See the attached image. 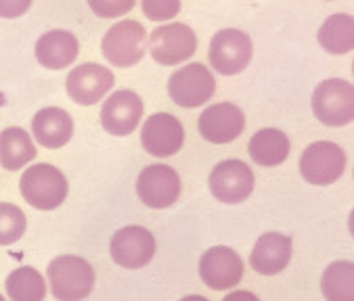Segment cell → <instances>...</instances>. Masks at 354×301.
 <instances>
[{
    "instance_id": "8fae6325",
    "label": "cell",
    "mask_w": 354,
    "mask_h": 301,
    "mask_svg": "<svg viewBox=\"0 0 354 301\" xmlns=\"http://www.w3.org/2000/svg\"><path fill=\"white\" fill-rule=\"evenodd\" d=\"M197 270L203 284L212 291H231L239 287L245 276V264L241 255L227 245H214L205 249L199 258Z\"/></svg>"
},
{
    "instance_id": "52a82bcc",
    "label": "cell",
    "mask_w": 354,
    "mask_h": 301,
    "mask_svg": "<svg viewBox=\"0 0 354 301\" xmlns=\"http://www.w3.org/2000/svg\"><path fill=\"white\" fill-rule=\"evenodd\" d=\"M147 48L156 63L172 67L189 61L197 52V36L191 26L172 21L156 28L147 36Z\"/></svg>"
},
{
    "instance_id": "7c38bea8",
    "label": "cell",
    "mask_w": 354,
    "mask_h": 301,
    "mask_svg": "<svg viewBox=\"0 0 354 301\" xmlns=\"http://www.w3.org/2000/svg\"><path fill=\"white\" fill-rule=\"evenodd\" d=\"M115 75L101 63H80L69 69L65 78V93L76 105L91 107L105 99V95L113 88Z\"/></svg>"
},
{
    "instance_id": "484cf974",
    "label": "cell",
    "mask_w": 354,
    "mask_h": 301,
    "mask_svg": "<svg viewBox=\"0 0 354 301\" xmlns=\"http://www.w3.org/2000/svg\"><path fill=\"white\" fill-rule=\"evenodd\" d=\"M140 11L151 21H168L180 13L178 0H145L140 3Z\"/></svg>"
},
{
    "instance_id": "f546056e",
    "label": "cell",
    "mask_w": 354,
    "mask_h": 301,
    "mask_svg": "<svg viewBox=\"0 0 354 301\" xmlns=\"http://www.w3.org/2000/svg\"><path fill=\"white\" fill-rule=\"evenodd\" d=\"M178 301H209V299L203 297V295H185V297L178 299Z\"/></svg>"
},
{
    "instance_id": "d6986e66",
    "label": "cell",
    "mask_w": 354,
    "mask_h": 301,
    "mask_svg": "<svg viewBox=\"0 0 354 301\" xmlns=\"http://www.w3.org/2000/svg\"><path fill=\"white\" fill-rule=\"evenodd\" d=\"M74 136V119L61 107H42L32 119V138L44 148H61Z\"/></svg>"
},
{
    "instance_id": "4fadbf2b",
    "label": "cell",
    "mask_w": 354,
    "mask_h": 301,
    "mask_svg": "<svg viewBox=\"0 0 354 301\" xmlns=\"http://www.w3.org/2000/svg\"><path fill=\"white\" fill-rule=\"evenodd\" d=\"M183 193V182L178 172L166 164H153L140 170L136 178V195L140 203L149 209L172 207Z\"/></svg>"
},
{
    "instance_id": "5b68a950",
    "label": "cell",
    "mask_w": 354,
    "mask_h": 301,
    "mask_svg": "<svg viewBox=\"0 0 354 301\" xmlns=\"http://www.w3.org/2000/svg\"><path fill=\"white\" fill-rule=\"evenodd\" d=\"M346 150L331 140L310 142L300 155V174L313 186H329L346 172Z\"/></svg>"
},
{
    "instance_id": "5bb4252c",
    "label": "cell",
    "mask_w": 354,
    "mask_h": 301,
    "mask_svg": "<svg viewBox=\"0 0 354 301\" xmlns=\"http://www.w3.org/2000/svg\"><path fill=\"white\" fill-rule=\"evenodd\" d=\"M140 144L151 157H172L185 144V126L172 113H153L140 128Z\"/></svg>"
},
{
    "instance_id": "d4e9b609",
    "label": "cell",
    "mask_w": 354,
    "mask_h": 301,
    "mask_svg": "<svg viewBox=\"0 0 354 301\" xmlns=\"http://www.w3.org/2000/svg\"><path fill=\"white\" fill-rule=\"evenodd\" d=\"M28 231V217L15 203H0V247L15 245Z\"/></svg>"
},
{
    "instance_id": "6da1fadb",
    "label": "cell",
    "mask_w": 354,
    "mask_h": 301,
    "mask_svg": "<svg viewBox=\"0 0 354 301\" xmlns=\"http://www.w3.org/2000/svg\"><path fill=\"white\" fill-rule=\"evenodd\" d=\"M97 274L88 260L63 253L46 266V287L57 301H84L95 291Z\"/></svg>"
},
{
    "instance_id": "ba28073f",
    "label": "cell",
    "mask_w": 354,
    "mask_h": 301,
    "mask_svg": "<svg viewBox=\"0 0 354 301\" xmlns=\"http://www.w3.org/2000/svg\"><path fill=\"white\" fill-rule=\"evenodd\" d=\"M216 93V80L203 63H189L168 78V95L183 109H197Z\"/></svg>"
},
{
    "instance_id": "9c48e42d",
    "label": "cell",
    "mask_w": 354,
    "mask_h": 301,
    "mask_svg": "<svg viewBox=\"0 0 354 301\" xmlns=\"http://www.w3.org/2000/svg\"><path fill=\"white\" fill-rule=\"evenodd\" d=\"M254 57L252 38L237 28H225L212 36L207 59L221 75H237L248 69Z\"/></svg>"
},
{
    "instance_id": "9a60e30c",
    "label": "cell",
    "mask_w": 354,
    "mask_h": 301,
    "mask_svg": "<svg viewBox=\"0 0 354 301\" xmlns=\"http://www.w3.org/2000/svg\"><path fill=\"white\" fill-rule=\"evenodd\" d=\"M143 113H145L143 99L134 90L122 88L105 99V103L101 105L99 117L107 134L122 138V136H130L138 128L140 119H143Z\"/></svg>"
},
{
    "instance_id": "4dcf8cb0",
    "label": "cell",
    "mask_w": 354,
    "mask_h": 301,
    "mask_svg": "<svg viewBox=\"0 0 354 301\" xmlns=\"http://www.w3.org/2000/svg\"><path fill=\"white\" fill-rule=\"evenodd\" d=\"M0 301H9V299H7V297H5L3 293H0Z\"/></svg>"
},
{
    "instance_id": "3957f363",
    "label": "cell",
    "mask_w": 354,
    "mask_h": 301,
    "mask_svg": "<svg viewBox=\"0 0 354 301\" xmlns=\"http://www.w3.org/2000/svg\"><path fill=\"white\" fill-rule=\"evenodd\" d=\"M147 52V30L136 19H122L113 23L101 38V55L120 69H130L143 61Z\"/></svg>"
},
{
    "instance_id": "44dd1931",
    "label": "cell",
    "mask_w": 354,
    "mask_h": 301,
    "mask_svg": "<svg viewBox=\"0 0 354 301\" xmlns=\"http://www.w3.org/2000/svg\"><path fill=\"white\" fill-rule=\"evenodd\" d=\"M34 138L19 126H11L0 132V166L7 172H19L36 157Z\"/></svg>"
},
{
    "instance_id": "e0dca14e",
    "label": "cell",
    "mask_w": 354,
    "mask_h": 301,
    "mask_svg": "<svg viewBox=\"0 0 354 301\" xmlns=\"http://www.w3.org/2000/svg\"><path fill=\"white\" fill-rule=\"evenodd\" d=\"M292 258H294L292 237L270 231L258 237L250 253V266L260 276H277L290 266Z\"/></svg>"
},
{
    "instance_id": "30bf717a",
    "label": "cell",
    "mask_w": 354,
    "mask_h": 301,
    "mask_svg": "<svg viewBox=\"0 0 354 301\" xmlns=\"http://www.w3.org/2000/svg\"><path fill=\"white\" fill-rule=\"evenodd\" d=\"M209 193L225 205H239L248 201L256 186L254 170L241 159H225L212 168L207 176Z\"/></svg>"
},
{
    "instance_id": "8992f818",
    "label": "cell",
    "mask_w": 354,
    "mask_h": 301,
    "mask_svg": "<svg viewBox=\"0 0 354 301\" xmlns=\"http://www.w3.org/2000/svg\"><path fill=\"white\" fill-rule=\"evenodd\" d=\"M156 253H158L156 235L138 224L124 226L109 241V255L113 264L124 270H140L149 266Z\"/></svg>"
},
{
    "instance_id": "ffe728a7",
    "label": "cell",
    "mask_w": 354,
    "mask_h": 301,
    "mask_svg": "<svg viewBox=\"0 0 354 301\" xmlns=\"http://www.w3.org/2000/svg\"><path fill=\"white\" fill-rule=\"evenodd\" d=\"M290 150H292V140L279 128H262L248 142V153L252 162L260 168L281 166L290 157Z\"/></svg>"
},
{
    "instance_id": "cb8c5ba5",
    "label": "cell",
    "mask_w": 354,
    "mask_h": 301,
    "mask_svg": "<svg viewBox=\"0 0 354 301\" xmlns=\"http://www.w3.org/2000/svg\"><path fill=\"white\" fill-rule=\"evenodd\" d=\"M325 301H354V264L350 260L331 262L321 274Z\"/></svg>"
},
{
    "instance_id": "7a4b0ae2",
    "label": "cell",
    "mask_w": 354,
    "mask_h": 301,
    "mask_svg": "<svg viewBox=\"0 0 354 301\" xmlns=\"http://www.w3.org/2000/svg\"><path fill=\"white\" fill-rule=\"evenodd\" d=\"M19 193L34 209L53 211L65 203L69 195V182L57 166L34 164L21 174Z\"/></svg>"
},
{
    "instance_id": "4316f807",
    "label": "cell",
    "mask_w": 354,
    "mask_h": 301,
    "mask_svg": "<svg viewBox=\"0 0 354 301\" xmlns=\"http://www.w3.org/2000/svg\"><path fill=\"white\" fill-rule=\"evenodd\" d=\"M88 9L101 17V19H118L126 13H130L134 9V3L132 0H93V3H88Z\"/></svg>"
},
{
    "instance_id": "ac0fdd59",
    "label": "cell",
    "mask_w": 354,
    "mask_h": 301,
    "mask_svg": "<svg viewBox=\"0 0 354 301\" xmlns=\"http://www.w3.org/2000/svg\"><path fill=\"white\" fill-rule=\"evenodd\" d=\"M80 55V42L69 30H50L36 40V61L50 71L67 69Z\"/></svg>"
},
{
    "instance_id": "7402d4cb",
    "label": "cell",
    "mask_w": 354,
    "mask_h": 301,
    "mask_svg": "<svg viewBox=\"0 0 354 301\" xmlns=\"http://www.w3.org/2000/svg\"><path fill=\"white\" fill-rule=\"evenodd\" d=\"M321 48L329 55H348L354 48V19L350 13H333L329 15L317 34Z\"/></svg>"
},
{
    "instance_id": "603a6c76",
    "label": "cell",
    "mask_w": 354,
    "mask_h": 301,
    "mask_svg": "<svg viewBox=\"0 0 354 301\" xmlns=\"http://www.w3.org/2000/svg\"><path fill=\"white\" fill-rule=\"evenodd\" d=\"M46 291V278L34 266L15 268L5 280V293L9 301H44Z\"/></svg>"
},
{
    "instance_id": "f1b7e54d",
    "label": "cell",
    "mask_w": 354,
    "mask_h": 301,
    "mask_svg": "<svg viewBox=\"0 0 354 301\" xmlns=\"http://www.w3.org/2000/svg\"><path fill=\"white\" fill-rule=\"evenodd\" d=\"M223 301H260V297L256 293H252V291L237 289V291H231L229 295H225Z\"/></svg>"
},
{
    "instance_id": "2e32d148",
    "label": "cell",
    "mask_w": 354,
    "mask_h": 301,
    "mask_svg": "<svg viewBox=\"0 0 354 301\" xmlns=\"http://www.w3.org/2000/svg\"><path fill=\"white\" fill-rule=\"evenodd\" d=\"M197 128L203 140L212 144H229L245 130V113L235 103H214L201 111Z\"/></svg>"
},
{
    "instance_id": "277c9868",
    "label": "cell",
    "mask_w": 354,
    "mask_h": 301,
    "mask_svg": "<svg viewBox=\"0 0 354 301\" xmlns=\"http://www.w3.org/2000/svg\"><path fill=\"white\" fill-rule=\"evenodd\" d=\"M310 107L323 126H348L354 119V86L344 78H327L315 88Z\"/></svg>"
},
{
    "instance_id": "83f0119b",
    "label": "cell",
    "mask_w": 354,
    "mask_h": 301,
    "mask_svg": "<svg viewBox=\"0 0 354 301\" xmlns=\"http://www.w3.org/2000/svg\"><path fill=\"white\" fill-rule=\"evenodd\" d=\"M32 9L30 0H0V17L3 19H17Z\"/></svg>"
}]
</instances>
